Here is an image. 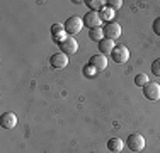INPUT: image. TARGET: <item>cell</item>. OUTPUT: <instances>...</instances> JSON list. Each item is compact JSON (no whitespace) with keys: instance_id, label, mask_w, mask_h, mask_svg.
I'll list each match as a JSON object with an SVG mask.
<instances>
[{"instance_id":"cell-13","label":"cell","mask_w":160,"mask_h":153,"mask_svg":"<svg viewBox=\"0 0 160 153\" xmlns=\"http://www.w3.org/2000/svg\"><path fill=\"white\" fill-rule=\"evenodd\" d=\"M108 150L112 151V153H121V150H123V140H119V138H111V140L108 141Z\"/></svg>"},{"instance_id":"cell-21","label":"cell","mask_w":160,"mask_h":153,"mask_svg":"<svg viewBox=\"0 0 160 153\" xmlns=\"http://www.w3.org/2000/svg\"><path fill=\"white\" fill-rule=\"evenodd\" d=\"M152 29H153V32L157 34V36H160V17H157L153 21V26H152Z\"/></svg>"},{"instance_id":"cell-12","label":"cell","mask_w":160,"mask_h":153,"mask_svg":"<svg viewBox=\"0 0 160 153\" xmlns=\"http://www.w3.org/2000/svg\"><path fill=\"white\" fill-rule=\"evenodd\" d=\"M51 36L56 43H62L65 39V26L63 24H53L51 26Z\"/></svg>"},{"instance_id":"cell-11","label":"cell","mask_w":160,"mask_h":153,"mask_svg":"<svg viewBox=\"0 0 160 153\" xmlns=\"http://www.w3.org/2000/svg\"><path fill=\"white\" fill-rule=\"evenodd\" d=\"M97 46H99V51H101V55L108 56V55H111L112 49L116 48V43H114L112 39H106V37H104V39H102Z\"/></svg>"},{"instance_id":"cell-9","label":"cell","mask_w":160,"mask_h":153,"mask_svg":"<svg viewBox=\"0 0 160 153\" xmlns=\"http://www.w3.org/2000/svg\"><path fill=\"white\" fill-rule=\"evenodd\" d=\"M0 126L3 129H12L17 126V116L14 112H3L0 117Z\"/></svg>"},{"instance_id":"cell-8","label":"cell","mask_w":160,"mask_h":153,"mask_svg":"<svg viewBox=\"0 0 160 153\" xmlns=\"http://www.w3.org/2000/svg\"><path fill=\"white\" fill-rule=\"evenodd\" d=\"M49 65H51L53 68H56V70L65 68L68 65V56L65 55V53H55V55H51V58H49Z\"/></svg>"},{"instance_id":"cell-16","label":"cell","mask_w":160,"mask_h":153,"mask_svg":"<svg viewBox=\"0 0 160 153\" xmlns=\"http://www.w3.org/2000/svg\"><path fill=\"white\" fill-rule=\"evenodd\" d=\"M112 15H114V10H111V9H108V7H104V9H102V10H99V17H101V21H106V22H111Z\"/></svg>"},{"instance_id":"cell-6","label":"cell","mask_w":160,"mask_h":153,"mask_svg":"<svg viewBox=\"0 0 160 153\" xmlns=\"http://www.w3.org/2000/svg\"><path fill=\"white\" fill-rule=\"evenodd\" d=\"M143 95L148 99V101H160V85L155 82H148L147 85L143 87Z\"/></svg>"},{"instance_id":"cell-3","label":"cell","mask_w":160,"mask_h":153,"mask_svg":"<svg viewBox=\"0 0 160 153\" xmlns=\"http://www.w3.org/2000/svg\"><path fill=\"white\" fill-rule=\"evenodd\" d=\"M126 146H128L131 151H142L143 148H145V138L140 135V133H133V135L128 136Z\"/></svg>"},{"instance_id":"cell-15","label":"cell","mask_w":160,"mask_h":153,"mask_svg":"<svg viewBox=\"0 0 160 153\" xmlns=\"http://www.w3.org/2000/svg\"><path fill=\"white\" fill-rule=\"evenodd\" d=\"M104 3L102 0H87L85 5L89 7V10H92V12H97V10H102L104 9Z\"/></svg>"},{"instance_id":"cell-19","label":"cell","mask_w":160,"mask_h":153,"mask_svg":"<svg viewBox=\"0 0 160 153\" xmlns=\"http://www.w3.org/2000/svg\"><path fill=\"white\" fill-rule=\"evenodd\" d=\"M82 72H83V75H85L87 78H90V76H94V75L97 73V70H96V68H94V67H90L89 63H87L85 67H83V70H82Z\"/></svg>"},{"instance_id":"cell-17","label":"cell","mask_w":160,"mask_h":153,"mask_svg":"<svg viewBox=\"0 0 160 153\" xmlns=\"http://www.w3.org/2000/svg\"><path fill=\"white\" fill-rule=\"evenodd\" d=\"M148 82H150V80H148V76L147 75H145V73H138V75H136L135 76V85H138V87H142V89H143V87L145 85H147V83Z\"/></svg>"},{"instance_id":"cell-2","label":"cell","mask_w":160,"mask_h":153,"mask_svg":"<svg viewBox=\"0 0 160 153\" xmlns=\"http://www.w3.org/2000/svg\"><path fill=\"white\" fill-rule=\"evenodd\" d=\"M58 46L62 48V53H65L67 56L75 55L77 49H78V43H77V39H75L73 36H67L62 43H58Z\"/></svg>"},{"instance_id":"cell-10","label":"cell","mask_w":160,"mask_h":153,"mask_svg":"<svg viewBox=\"0 0 160 153\" xmlns=\"http://www.w3.org/2000/svg\"><path fill=\"white\" fill-rule=\"evenodd\" d=\"M89 65L94 67L97 72H102V70L108 68V58H106L104 55H94L92 58L89 60Z\"/></svg>"},{"instance_id":"cell-4","label":"cell","mask_w":160,"mask_h":153,"mask_svg":"<svg viewBox=\"0 0 160 153\" xmlns=\"http://www.w3.org/2000/svg\"><path fill=\"white\" fill-rule=\"evenodd\" d=\"M111 58L116 61V63H126L129 58V49L124 44H116V48L112 49Z\"/></svg>"},{"instance_id":"cell-1","label":"cell","mask_w":160,"mask_h":153,"mask_svg":"<svg viewBox=\"0 0 160 153\" xmlns=\"http://www.w3.org/2000/svg\"><path fill=\"white\" fill-rule=\"evenodd\" d=\"M65 32L68 34V36H73V34H78L80 29H82L83 26V21L77 15H72V17H68L67 21H65Z\"/></svg>"},{"instance_id":"cell-14","label":"cell","mask_w":160,"mask_h":153,"mask_svg":"<svg viewBox=\"0 0 160 153\" xmlns=\"http://www.w3.org/2000/svg\"><path fill=\"white\" fill-rule=\"evenodd\" d=\"M89 37L92 41H97V43H101L102 39H104V29L99 26V27H94V29H90L89 31Z\"/></svg>"},{"instance_id":"cell-5","label":"cell","mask_w":160,"mask_h":153,"mask_svg":"<svg viewBox=\"0 0 160 153\" xmlns=\"http://www.w3.org/2000/svg\"><path fill=\"white\" fill-rule=\"evenodd\" d=\"M104 37L106 39H118V37L121 36V26L118 24V22H114V21H111V22H106V26L104 27Z\"/></svg>"},{"instance_id":"cell-7","label":"cell","mask_w":160,"mask_h":153,"mask_svg":"<svg viewBox=\"0 0 160 153\" xmlns=\"http://www.w3.org/2000/svg\"><path fill=\"white\" fill-rule=\"evenodd\" d=\"M83 24L87 26L89 29H94V27H99L101 26V17H99V12H92V10H89L85 15H83Z\"/></svg>"},{"instance_id":"cell-20","label":"cell","mask_w":160,"mask_h":153,"mask_svg":"<svg viewBox=\"0 0 160 153\" xmlns=\"http://www.w3.org/2000/svg\"><path fill=\"white\" fill-rule=\"evenodd\" d=\"M152 72H153L155 76H160V58H157L152 63Z\"/></svg>"},{"instance_id":"cell-18","label":"cell","mask_w":160,"mask_h":153,"mask_svg":"<svg viewBox=\"0 0 160 153\" xmlns=\"http://www.w3.org/2000/svg\"><path fill=\"white\" fill-rule=\"evenodd\" d=\"M121 5H123V2H121V0H108V2H106V7H108V9H111V10L121 9Z\"/></svg>"}]
</instances>
